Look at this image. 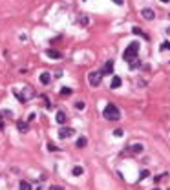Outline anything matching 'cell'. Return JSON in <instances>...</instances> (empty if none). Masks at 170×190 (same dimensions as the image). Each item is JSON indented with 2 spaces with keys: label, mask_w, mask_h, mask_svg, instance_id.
Masks as SVG:
<instances>
[{
  "label": "cell",
  "mask_w": 170,
  "mask_h": 190,
  "mask_svg": "<svg viewBox=\"0 0 170 190\" xmlns=\"http://www.w3.org/2000/svg\"><path fill=\"white\" fill-rule=\"evenodd\" d=\"M103 115H104V119H108V121H117L119 117H121V112H119V108H117L115 104H106V108H104V112H103Z\"/></svg>",
  "instance_id": "cell-1"
},
{
  "label": "cell",
  "mask_w": 170,
  "mask_h": 190,
  "mask_svg": "<svg viewBox=\"0 0 170 190\" xmlns=\"http://www.w3.org/2000/svg\"><path fill=\"white\" fill-rule=\"evenodd\" d=\"M167 33H168V35H170V28H167Z\"/></svg>",
  "instance_id": "cell-28"
},
{
  "label": "cell",
  "mask_w": 170,
  "mask_h": 190,
  "mask_svg": "<svg viewBox=\"0 0 170 190\" xmlns=\"http://www.w3.org/2000/svg\"><path fill=\"white\" fill-rule=\"evenodd\" d=\"M61 95H62V97H68V95H72V88H68V86L61 88Z\"/></svg>",
  "instance_id": "cell-15"
},
{
  "label": "cell",
  "mask_w": 170,
  "mask_h": 190,
  "mask_svg": "<svg viewBox=\"0 0 170 190\" xmlns=\"http://www.w3.org/2000/svg\"><path fill=\"white\" fill-rule=\"evenodd\" d=\"M114 135L115 137H123V130H114Z\"/></svg>",
  "instance_id": "cell-23"
},
{
  "label": "cell",
  "mask_w": 170,
  "mask_h": 190,
  "mask_svg": "<svg viewBox=\"0 0 170 190\" xmlns=\"http://www.w3.org/2000/svg\"><path fill=\"white\" fill-rule=\"evenodd\" d=\"M66 121H68V119H66V113H64L62 110H59V112H57V123H59V124H64Z\"/></svg>",
  "instance_id": "cell-11"
},
{
  "label": "cell",
  "mask_w": 170,
  "mask_h": 190,
  "mask_svg": "<svg viewBox=\"0 0 170 190\" xmlns=\"http://www.w3.org/2000/svg\"><path fill=\"white\" fill-rule=\"evenodd\" d=\"M101 79H103V73H101V71H92V73L88 75L90 86H99L101 84Z\"/></svg>",
  "instance_id": "cell-3"
},
{
  "label": "cell",
  "mask_w": 170,
  "mask_h": 190,
  "mask_svg": "<svg viewBox=\"0 0 170 190\" xmlns=\"http://www.w3.org/2000/svg\"><path fill=\"white\" fill-rule=\"evenodd\" d=\"M75 145H77V148H84L86 146V137H79Z\"/></svg>",
  "instance_id": "cell-16"
},
{
  "label": "cell",
  "mask_w": 170,
  "mask_h": 190,
  "mask_svg": "<svg viewBox=\"0 0 170 190\" xmlns=\"http://www.w3.org/2000/svg\"><path fill=\"white\" fill-rule=\"evenodd\" d=\"M112 2H115V4H119V6H123V4H125L123 0H112Z\"/></svg>",
  "instance_id": "cell-27"
},
{
  "label": "cell",
  "mask_w": 170,
  "mask_h": 190,
  "mask_svg": "<svg viewBox=\"0 0 170 190\" xmlns=\"http://www.w3.org/2000/svg\"><path fill=\"white\" fill-rule=\"evenodd\" d=\"M130 150H132L134 154H141L145 148H143V145H139V143H137V145H132V146H130Z\"/></svg>",
  "instance_id": "cell-13"
},
{
  "label": "cell",
  "mask_w": 170,
  "mask_h": 190,
  "mask_svg": "<svg viewBox=\"0 0 170 190\" xmlns=\"http://www.w3.org/2000/svg\"><path fill=\"white\" fill-rule=\"evenodd\" d=\"M48 150H50V152H57V150H59V148L55 146L53 143H48Z\"/></svg>",
  "instance_id": "cell-20"
},
{
  "label": "cell",
  "mask_w": 170,
  "mask_h": 190,
  "mask_svg": "<svg viewBox=\"0 0 170 190\" xmlns=\"http://www.w3.org/2000/svg\"><path fill=\"white\" fill-rule=\"evenodd\" d=\"M20 190H31V185L28 181H20Z\"/></svg>",
  "instance_id": "cell-18"
},
{
  "label": "cell",
  "mask_w": 170,
  "mask_h": 190,
  "mask_svg": "<svg viewBox=\"0 0 170 190\" xmlns=\"http://www.w3.org/2000/svg\"><path fill=\"white\" fill-rule=\"evenodd\" d=\"M75 108H77V110H84V103H82V101H79V103L75 104Z\"/></svg>",
  "instance_id": "cell-22"
},
{
  "label": "cell",
  "mask_w": 170,
  "mask_h": 190,
  "mask_svg": "<svg viewBox=\"0 0 170 190\" xmlns=\"http://www.w3.org/2000/svg\"><path fill=\"white\" fill-rule=\"evenodd\" d=\"M137 53H139V44L137 42H132V44H128V48L125 50L123 59H125V61H130V59L137 57Z\"/></svg>",
  "instance_id": "cell-2"
},
{
  "label": "cell",
  "mask_w": 170,
  "mask_h": 190,
  "mask_svg": "<svg viewBox=\"0 0 170 190\" xmlns=\"http://www.w3.org/2000/svg\"><path fill=\"white\" fill-rule=\"evenodd\" d=\"M4 126H6V124H4V121H2V113H0V130H4Z\"/></svg>",
  "instance_id": "cell-26"
},
{
  "label": "cell",
  "mask_w": 170,
  "mask_h": 190,
  "mask_svg": "<svg viewBox=\"0 0 170 190\" xmlns=\"http://www.w3.org/2000/svg\"><path fill=\"white\" fill-rule=\"evenodd\" d=\"M46 55H48L50 59H62V53L57 51V50H46Z\"/></svg>",
  "instance_id": "cell-7"
},
{
  "label": "cell",
  "mask_w": 170,
  "mask_h": 190,
  "mask_svg": "<svg viewBox=\"0 0 170 190\" xmlns=\"http://www.w3.org/2000/svg\"><path fill=\"white\" fill-rule=\"evenodd\" d=\"M161 2H168V0H161Z\"/></svg>",
  "instance_id": "cell-29"
},
{
  "label": "cell",
  "mask_w": 170,
  "mask_h": 190,
  "mask_svg": "<svg viewBox=\"0 0 170 190\" xmlns=\"http://www.w3.org/2000/svg\"><path fill=\"white\" fill-rule=\"evenodd\" d=\"M130 68H132V70H134V68H139V66H141V61H139L137 57H134V59H130Z\"/></svg>",
  "instance_id": "cell-12"
},
{
  "label": "cell",
  "mask_w": 170,
  "mask_h": 190,
  "mask_svg": "<svg viewBox=\"0 0 170 190\" xmlns=\"http://www.w3.org/2000/svg\"><path fill=\"white\" fill-rule=\"evenodd\" d=\"M154 190H157V188H154Z\"/></svg>",
  "instance_id": "cell-30"
},
{
  "label": "cell",
  "mask_w": 170,
  "mask_h": 190,
  "mask_svg": "<svg viewBox=\"0 0 170 190\" xmlns=\"http://www.w3.org/2000/svg\"><path fill=\"white\" fill-rule=\"evenodd\" d=\"M132 31L135 33V35H139V37H143V39H145V40H148V35H146V33L143 31V29H141V28H139V26H134V28H132Z\"/></svg>",
  "instance_id": "cell-8"
},
{
  "label": "cell",
  "mask_w": 170,
  "mask_h": 190,
  "mask_svg": "<svg viewBox=\"0 0 170 190\" xmlns=\"http://www.w3.org/2000/svg\"><path fill=\"white\" fill-rule=\"evenodd\" d=\"M17 128L20 130L22 134H28V130H29V126H28V123H24V121H17Z\"/></svg>",
  "instance_id": "cell-10"
},
{
  "label": "cell",
  "mask_w": 170,
  "mask_h": 190,
  "mask_svg": "<svg viewBox=\"0 0 170 190\" xmlns=\"http://www.w3.org/2000/svg\"><path fill=\"white\" fill-rule=\"evenodd\" d=\"M50 190H64L62 187H57V185H53V187H50Z\"/></svg>",
  "instance_id": "cell-25"
},
{
  "label": "cell",
  "mask_w": 170,
  "mask_h": 190,
  "mask_svg": "<svg viewBox=\"0 0 170 190\" xmlns=\"http://www.w3.org/2000/svg\"><path fill=\"white\" fill-rule=\"evenodd\" d=\"M163 50H170V42H161V51Z\"/></svg>",
  "instance_id": "cell-21"
},
{
  "label": "cell",
  "mask_w": 170,
  "mask_h": 190,
  "mask_svg": "<svg viewBox=\"0 0 170 190\" xmlns=\"http://www.w3.org/2000/svg\"><path fill=\"white\" fill-rule=\"evenodd\" d=\"M141 15H143L146 20H154V18H156V13H154V9H143V11H141Z\"/></svg>",
  "instance_id": "cell-6"
},
{
  "label": "cell",
  "mask_w": 170,
  "mask_h": 190,
  "mask_svg": "<svg viewBox=\"0 0 170 190\" xmlns=\"http://www.w3.org/2000/svg\"><path fill=\"white\" fill-rule=\"evenodd\" d=\"M72 174H73V176H82V166H73Z\"/></svg>",
  "instance_id": "cell-17"
},
{
  "label": "cell",
  "mask_w": 170,
  "mask_h": 190,
  "mask_svg": "<svg viewBox=\"0 0 170 190\" xmlns=\"http://www.w3.org/2000/svg\"><path fill=\"white\" fill-rule=\"evenodd\" d=\"M123 84V81H121V77H114V79H112V88H119V86Z\"/></svg>",
  "instance_id": "cell-14"
},
{
  "label": "cell",
  "mask_w": 170,
  "mask_h": 190,
  "mask_svg": "<svg viewBox=\"0 0 170 190\" xmlns=\"http://www.w3.org/2000/svg\"><path fill=\"white\" fill-rule=\"evenodd\" d=\"M40 82L48 86L50 82H51V75L48 73V71H44V73H40Z\"/></svg>",
  "instance_id": "cell-9"
},
{
  "label": "cell",
  "mask_w": 170,
  "mask_h": 190,
  "mask_svg": "<svg viewBox=\"0 0 170 190\" xmlns=\"http://www.w3.org/2000/svg\"><path fill=\"white\" fill-rule=\"evenodd\" d=\"M150 174L148 172H146V170H143V172H141V177H139V179H145V177H148Z\"/></svg>",
  "instance_id": "cell-24"
},
{
  "label": "cell",
  "mask_w": 170,
  "mask_h": 190,
  "mask_svg": "<svg viewBox=\"0 0 170 190\" xmlns=\"http://www.w3.org/2000/svg\"><path fill=\"white\" fill-rule=\"evenodd\" d=\"M73 134H75L73 128H61V130H59V137L61 139H68V137H72Z\"/></svg>",
  "instance_id": "cell-4"
},
{
  "label": "cell",
  "mask_w": 170,
  "mask_h": 190,
  "mask_svg": "<svg viewBox=\"0 0 170 190\" xmlns=\"http://www.w3.org/2000/svg\"><path fill=\"white\" fill-rule=\"evenodd\" d=\"M165 177H167V174H159V176H156V179H154V181H156V183H161Z\"/></svg>",
  "instance_id": "cell-19"
},
{
  "label": "cell",
  "mask_w": 170,
  "mask_h": 190,
  "mask_svg": "<svg viewBox=\"0 0 170 190\" xmlns=\"http://www.w3.org/2000/svg\"><path fill=\"white\" fill-rule=\"evenodd\" d=\"M114 71V61H106V64L103 66V70H101V73L103 75H112Z\"/></svg>",
  "instance_id": "cell-5"
}]
</instances>
